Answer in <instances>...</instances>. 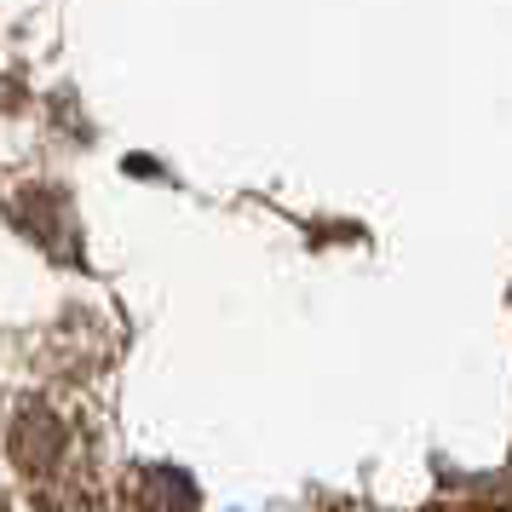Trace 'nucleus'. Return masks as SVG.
I'll use <instances>...</instances> for the list:
<instances>
[]
</instances>
